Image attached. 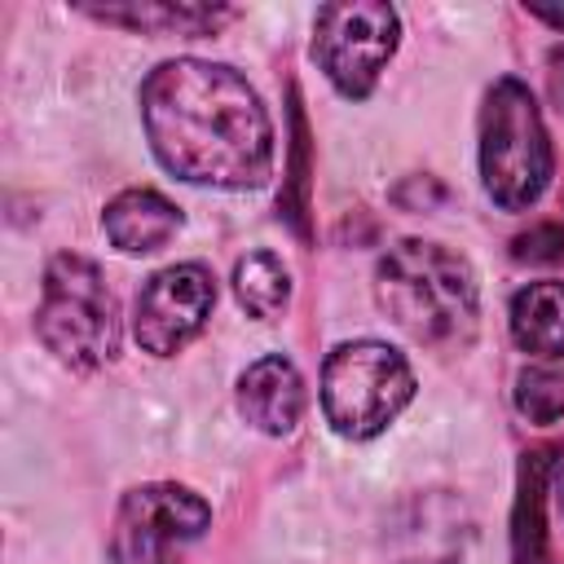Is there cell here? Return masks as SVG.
Returning a JSON list of instances; mask_svg holds the SVG:
<instances>
[{"label": "cell", "instance_id": "30bf717a", "mask_svg": "<svg viewBox=\"0 0 564 564\" xmlns=\"http://www.w3.org/2000/svg\"><path fill=\"white\" fill-rule=\"evenodd\" d=\"M397 538L405 564H454L463 560L471 524L463 502H454L449 494H423L405 507V524L397 529Z\"/></svg>", "mask_w": 564, "mask_h": 564}, {"label": "cell", "instance_id": "5b68a950", "mask_svg": "<svg viewBox=\"0 0 564 564\" xmlns=\"http://www.w3.org/2000/svg\"><path fill=\"white\" fill-rule=\"evenodd\" d=\"M414 397V370L410 361L379 344V339H352L326 352L322 366V410L326 423L348 441L379 436Z\"/></svg>", "mask_w": 564, "mask_h": 564}, {"label": "cell", "instance_id": "5bb4252c", "mask_svg": "<svg viewBox=\"0 0 564 564\" xmlns=\"http://www.w3.org/2000/svg\"><path fill=\"white\" fill-rule=\"evenodd\" d=\"M234 295H238V304H242L251 317L269 322V317H278V313L286 308V300H291V273H286V264H282L273 251H247V256L234 264Z\"/></svg>", "mask_w": 564, "mask_h": 564}, {"label": "cell", "instance_id": "ba28073f", "mask_svg": "<svg viewBox=\"0 0 564 564\" xmlns=\"http://www.w3.org/2000/svg\"><path fill=\"white\" fill-rule=\"evenodd\" d=\"M212 304H216V278L207 264L189 260V264L159 269L137 295L132 335L145 352L172 357L207 326Z\"/></svg>", "mask_w": 564, "mask_h": 564}, {"label": "cell", "instance_id": "2e32d148", "mask_svg": "<svg viewBox=\"0 0 564 564\" xmlns=\"http://www.w3.org/2000/svg\"><path fill=\"white\" fill-rule=\"evenodd\" d=\"M516 410L529 423H555L564 414V370H555V366H524L516 375Z\"/></svg>", "mask_w": 564, "mask_h": 564}, {"label": "cell", "instance_id": "8fae6325", "mask_svg": "<svg viewBox=\"0 0 564 564\" xmlns=\"http://www.w3.org/2000/svg\"><path fill=\"white\" fill-rule=\"evenodd\" d=\"M101 229H106V238L119 251L150 256V251H159L181 229V212L163 194H154V189H123L119 198L106 203Z\"/></svg>", "mask_w": 564, "mask_h": 564}, {"label": "cell", "instance_id": "9c48e42d", "mask_svg": "<svg viewBox=\"0 0 564 564\" xmlns=\"http://www.w3.org/2000/svg\"><path fill=\"white\" fill-rule=\"evenodd\" d=\"M238 414L264 436H286L304 414V379H300V370L282 352L251 361L238 375Z\"/></svg>", "mask_w": 564, "mask_h": 564}, {"label": "cell", "instance_id": "8992f818", "mask_svg": "<svg viewBox=\"0 0 564 564\" xmlns=\"http://www.w3.org/2000/svg\"><path fill=\"white\" fill-rule=\"evenodd\" d=\"M401 40V18L379 0L322 4L313 22V57L344 97H370Z\"/></svg>", "mask_w": 564, "mask_h": 564}, {"label": "cell", "instance_id": "7c38bea8", "mask_svg": "<svg viewBox=\"0 0 564 564\" xmlns=\"http://www.w3.org/2000/svg\"><path fill=\"white\" fill-rule=\"evenodd\" d=\"M93 18L145 31V35H212L220 22L234 18L225 4H154V0H132V4H88Z\"/></svg>", "mask_w": 564, "mask_h": 564}, {"label": "cell", "instance_id": "ac0fdd59", "mask_svg": "<svg viewBox=\"0 0 564 564\" xmlns=\"http://www.w3.org/2000/svg\"><path fill=\"white\" fill-rule=\"evenodd\" d=\"M529 13H533V18H542V22H551V26H560V31H564V9H551V4H529Z\"/></svg>", "mask_w": 564, "mask_h": 564}, {"label": "cell", "instance_id": "3957f363", "mask_svg": "<svg viewBox=\"0 0 564 564\" xmlns=\"http://www.w3.org/2000/svg\"><path fill=\"white\" fill-rule=\"evenodd\" d=\"M35 335L57 361L75 370H101L119 357V304L88 256L57 251L48 260Z\"/></svg>", "mask_w": 564, "mask_h": 564}, {"label": "cell", "instance_id": "e0dca14e", "mask_svg": "<svg viewBox=\"0 0 564 564\" xmlns=\"http://www.w3.org/2000/svg\"><path fill=\"white\" fill-rule=\"evenodd\" d=\"M564 256V229L560 225H533L516 238V260H560Z\"/></svg>", "mask_w": 564, "mask_h": 564}, {"label": "cell", "instance_id": "277c9868", "mask_svg": "<svg viewBox=\"0 0 564 564\" xmlns=\"http://www.w3.org/2000/svg\"><path fill=\"white\" fill-rule=\"evenodd\" d=\"M480 176L502 212H524L551 181V141L533 93L520 79H498L480 106Z\"/></svg>", "mask_w": 564, "mask_h": 564}, {"label": "cell", "instance_id": "d6986e66", "mask_svg": "<svg viewBox=\"0 0 564 564\" xmlns=\"http://www.w3.org/2000/svg\"><path fill=\"white\" fill-rule=\"evenodd\" d=\"M555 494H560V507H564V471H560V485H555Z\"/></svg>", "mask_w": 564, "mask_h": 564}, {"label": "cell", "instance_id": "6da1fadb", "mask_svg": "<svg viewBox=\"0 0 564 564\" xmlns=\"http://www.w3.org/2000/svg\"><path fill=\"white\" fill-rule=\"evenodd\" d=\"M141 123L159 163L194 185L256 189L273 172V123L225 62L176 57L145 75Z\"/></svg>", "mask_w": 564, "mask_h": 564}, {"label": "cell", "instance_id": "52a82bcc", "mask_svg": "<svg viewBox=\"0 0 564 564\" xmlns=\"http://www.w3.org/2000/svg\"><path fill=\"white\" fill-rule=\"evenodd\" d=\"M212 524V507L185 485H137L123 494L110 529L115 564H181Z\"/></svg>", "mask_w": 564, "mask_h": 564}, {"label": "cell", "instance_id": "9a60e30c", "mask_svg": "<svg viewBox=\"0 0 564 564\" xmlns=\"http://www.w3.org/2000/svg\"><path fill=\"white\" fill-rule=\"evenodd\" d=\"M551 467V449H533L520 458V498H516V529H511V546H516V564H538L542 560V480Z\"/></svg>", "mask_w": 564, "mask_h": 564}, {"label": "cell", "instance_id": "7a4b0ae2", "mask_svg": "<svg viewBox=\"0 0 564 564\" xmlns=\"http://www.w3.org/2000/svg\"><path fill=\"white\" fill-rule=\"evenodd\" d=\"M379 308L419 344L449 348L467 344L480 317V286L471 264L423 238H405L383 251L375 269Z\"/></svg>", "mask_w": 564, "mask_h": 564}, {"label": "cell", "instance_id": "4fadbf2b", "mask_svg": "<svg viewBox=\"0 0 564 564\" xmlns=\"http://www.w3.org/2000/svg\"><path fill=\"white\" fill-rule=\"evenodd\" d=\"M511 339L533 357H564V282H529L511 295Z\"/></svg>", "mask_w": 564, "mask_h": 564}]
</instances>
